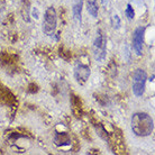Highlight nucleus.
<instances>
[{"mask_svg":"<svg viewBox=\"0 0 155 155\" xmlns=\"http://www.w3.org/2000/svg\"><path fill=\"white\" fill-rule=\"evenodd\" d=\"M82 7L83 0H72V15L78 24H81L82 21Z\"/></svg>","mask_w":155,"mask_h":155,"instance_id":"nucleus-7","label":"nucleus"},{"mask_svg":"<svg viewBox=\"0 0 155 155\" xmlns=\"http://www.w3.org/2000/svg\"><path fill=\"white\" fill-rule=\"evenodd\" d=\"M147 81V74L142 69H137L133 75V93L136 97H142L145 92V84Z\"/></svg>","mask_w":155,"mask_h":155,"instance_id":"nucleus-3","label":"nucleus"},{"mask_svg":"<svg viewBox=\"0 0 155 155\" xmlns=\"http://www.w3.org/2000/svg\"><path fill=\"white\" fill-rule=\"evenodd\" d=\"M132 130L136 136L145 137L151 135L154 129V121L150 115L145 113H136L132 116Z\"/></svg>","mask_w":155,"mask_h":155,"instance_id":"nucleus-1","label":"nucleus"},{"mask_svg":"<svg viewBox=\"0 0 155 155\" xmlns=\"http://www.w3.org/2000/svg\"><path fill=\"white\" fill-rule=\"evenodd\" d=\"M125 15L127 17L129 20H133L135 18V10H134V8L132 7V5L128 4L127 7H126V10H125Z\"/></svg>","mask_w":155,"mask_h":155,"instance_id":"nucleus-10","label":"nucleus"},{"mask_svg":"<svg viewBox=\"0 0 155 155\" xmlns=\"http://www.w3.org/2000/svg\"><path fill=\"white\" fill-rule=\"evenodd\" d=\"M74 74H75L78 82H85L90 77V69L87 65L80 64L75 68Z\"/></svg>","mask_w":155,"mask_h":155,"instance_id":"nucleus-6","label":"nucleus"},{"mask_svg":"<svg viewBox=\"0 0 155 155\" xmlns=\"http://www.w3.org/2000/svg\"><path fill=\"white\" fill-rule=\"evenodd\" d=\"M87 10L93 18H97L98 12H99L97 0H87Z\"/></svg>","mask_w":155,"mask_h":155,"instance_id":"nucleus-9","label":"nucleus"},{"mask_svg":"<svg viewBox=\"0 0 155 155\" xmlns=\"http://www.w3.org/2000/svg\"><path fill=\"white\" fill-rule=\"evenodd\" d=\"M106 52H107V44H106L105 36L101 34V31H98V36L93 42V55L97 61L102 62L106 58Z\"/></svg>","mask_w":155,"mask_h":155,"instance_id":"nucleus-4","label":"nucleus"},{"mask_svg":"<svg viewBox=\"0 0 155 155\" xmlns=\"http://www.w3.org/2000/svg\"><path fill=\"white\" fill-rule=\"evenodd\" d=\"M100 1H101V4H104V5H105V4H106V1H107V0H100Z\"/></svg>","mask_w":155,"mask_h":155,"instance_id":"nucleus-12","label":"nucleus"},{"mask_svg":"<svg viewBox=\"0 0 155 155\" xmlns=\"http://www.w3.org/2000/svg\"><path fill=\"white\" fill-rule=\"evenodd\" d=\"M120 25H121V21H120V18L118 15H114L111 17V26H113L115 29H119Z\"/></svg>","mask_w":155,"mask_h":155,"instance_id":"nucleus-11","label":"nucleus"},{"mask_svg":"<svg viewBox=\"0 0 155 155\" xmlns=\"http://www.w3.org/2000/svg\"><path fill=\"white\" fill-rule=\"evenodd\" d=\"M144 34H145V27L143 26L136 28L133 34V47L137 55H142L143 52Z\"/></svg>","mask_w":155,"mask_h":155,"instance_id":"nucleus-5","label":"nucleus"},{"mask_svg":"<svg viewBox=\"0 0 155 155\" xmlns=\"http://www.w3.org/2000/svg\"><path fill=\"white\" fill-rule=\"evenodd\" d=\"M56 25H58V17L54 7H48L45 10L44 14V19H43V31L47 36H53L56 31Z\"/></svg>","mask_w":155,"mask_h":155,"instance_id":"nucleus-2","label":"nucleus"},{"mask_svg":"<svg viewBox=\"0 0 155 155\" xmlns=\"http://www.w3.org/2000/svg\"><path fill=\"white\" fill-rule=\"evenodd\" d=\"M54 143L58 146H63V145H69L71 143L70 136L65 133H58L54 137Z\"/></svg>","mask_w":155,"mask_h":155,"instance_id":"nucleus-8","label":"nucleus"}]
</instances>
